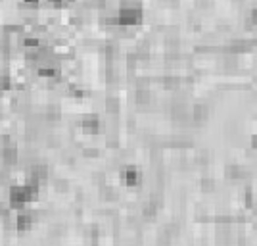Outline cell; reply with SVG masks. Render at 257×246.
Segmentation results:
<instances>
[{"label":"cell","instance_id":"6","mask_svg":"<svg viewBox=\"0 0 257 246\" xmlns=\"http://www.w3.org/2000/svg\"><path fill=\"white\" fill-rule=\"evenodd\" d=\"M207 117H209V108L204 106V104H196L192 108V121L196 123H206Z\"/></svg>","mask_w":257,"mask_h":246},{"label":"cell","instance_id":"9","mask_svg":"<svg viewBox=\"0 0 257 246\" xmlns=\"http://www.w3.org/2000/svg\"><path fill=\"white\" fill-rule=\"evenodd\" d=\"M12 89V77L8 71H0V95L8 93Z\"/></svg>","mask_w":257,"mask_h":246},{"label":"cell","instance_id":"13","mask_svg":"<svg viewBox=\"0 0 257 246\" xmlns=\"http://www.w3.org/2000/svg\"><path fill=\"white\" fill-rule=\"evenodd\" d=\"M46 119H48V121H58V119H60V110H58V106L48 108V112H46Z\"/></svg>","mask_w":257,"mask_h":246},{"label":"cell","instance_id":"8","mask_svg":"<svg viewBox=\"0 0 257 246\" xmlns=\"http://www.w3.org/2000/svg\"><path fill=\"white\" fill-rule=\"evenodd\" d=\"M135 98H136V104H144V106H148L150 104V100H152V95H150V91L148 89H138L136 91V95H135Z\"/></svg>","mask_w":257,"mask_h":246},{"label":"cell","instance_id":"11","mask_svg":"<svg viewBox=\"0 0 257 246\" xmlns=\"http://www.w3.org/2000/svg\"><path fill=\"white\" fill-rule=\"evenodd\" d=\"M119 98L117 97H107L106 98V110H107V114H117L119 112Z\"/></svg>","mask_w":257,"mask_h":246},{"label":"cell","instance_id":"1","mask_svg":"<svg viewBox=\"0 0 257 246\" xmlns=\"http://www.w3.org/2000/svg\"><path fill=\"white\" fill-rule=\"evenodd\" d=\"M144 21V10L140 4H121L117 10V25L121 27H136Z\"/></svg>","mask_w":257,"mask_h":246},{"label":"cell","instance_id":"16","mask_svg":"<svg viewBox=\"0 0 257 246\" xmlns=\"http://www.w3.org/2000/svg\"><path fill=\"white\" fill-rule=\"evenodd\" d=\"M48 4L54 8H63L65 6V0H48Z\"/></svg>","mask_w":257,"mask_h":246},{"label":"cell","instance_id":"2","mask_svg":"<svg viewBox=\"0 0 257 246\" xmlns=\"http://www.w3.org/2000/svg\"><path fill=\"white\" fill-rule=\"evenodd\" d=\"M81 129L83 131H87V133H91V135H94V133H98V131H102V121H100V117L96 115V114H89V115H83V119H81Z\"/></svg>","mask_w":257,"mask_h":246},{"label":"cell","instance_id":"5","mask_svg":"<svg viewBox=\"0 0 257 246\" xmlns=\"http://www.w3.org/2000/svg\"><path fill=\"white\" fill-rule=\"evenodd\" d=\"M0 158H2V162H4L6 165H15V164L19 162V154H17V148L14 147V145H10V147L2 148V150H0Z\"/></svg>","mask_w":257,"mask_h":246},{"label":"cell","instance_id":"15","mask_svg":"<svg viewBox=\"0 0 257 246\" xmlns=\"http://www.w3.org/2000/svg\"><path fill=\"white\" fill-rule=\"evenodd\" d=\"M248 27H257V8H254L252 12H250V16H248Z\"/></svg>","mask_w":257,"mask_h":246},{"label":"cell","instance_id":"10","mask_svg":"<svg viewBox=\"0 0 257 246\" xmlns=\"http://www.w3.org/2000/svg\"><path fill=\"white\" fill-rule=\"evenodd\" d=\"M179 85H181V79L179 77H175V75H165L163 77V87L167 91H175V89H179Z\"/></svg>","mask_w":257,"mask_h":246},{"label":"cell","instance_id":"14","mask_svg":"<svg viewBox=\"0 0 257 246\" xmlns=\"http://www.w3.org/2000/svg\"><path fill=\"white\" fill-rule=\"evenodd\" d=\"M89 8H98V10H104L107 6V0H87L85 2Z\"/></svg>","mask_w":257,"mask_h":246},{"label":"cell","instance_id":"17","mask_svg":"<svg viewBox=\"0 0 257 246\" xmlns=\"http://www.w3.org/2000/svg\"><path fill=\"white\" fill-rule=\"evenodd\" d=\"M252 147H254V148L257 150V135L254 137V139H252Z\"/></svg>","mask_w":257,"mask_h":246},{"label":"cell","instance_id":"4","mask_svg":"<svg viewBox=\"0 0 257 246\" xmlns=\"http://www.w3.org/2000/svg\"><path fill=\"white\" fill-rule=\"evenodd\" d=\"M121 181L129 187H136V185H140L142 175L136 167H125V169H121Z\"/></svg>","mask_w":257,"mask_h":246},{"label":"cell","instance_id":"12","mask_svg":"<svg viewBox=\"0 0 257 246\" xmlns=\"http://www.w3.org/2000/svg\"><path fill=\"white\" fill-rule=\"evenodd\" d=\"M104 52H106V58L107 60H115L117 54H119V47H117V43H107L104 47Z\"/></svg>","mask_w":257,"mask_h":246},{"label":"cell","instance_id":"7","mask_svg":"<svg viewBox=\"0 0 257 246\" xmlns=\"http://www.w3.org/2000/svg\"><path fill=\"white\" fill-rule=\"evenodd\" d=\"M41 45H43V41H41L37 35H25V37L21 39V47H23V50H37Z\"/></svg>","mask_w":257,"mask_h":246},{"label":"cell","instance_id":"3","mask_svg":"<svg viewBox=\"0 0 257 246\" xmlns=\"http://www.w3.org/2000/svg\"><path fill=\"white\" fill-rule=\"evenodd\" d=\"M35 223V213L33 212H27L25 208L23 210H17V215H15V227L19 231H27L31 229Z\"/></svg>","mask_w":257,"mask_h":246}]
</instances>
